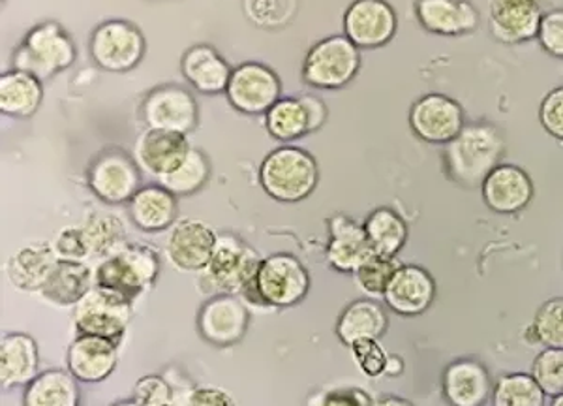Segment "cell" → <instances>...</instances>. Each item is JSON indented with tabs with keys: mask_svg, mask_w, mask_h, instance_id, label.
Here are the masks:
<instances>
[{
	"mask_svg": "<svg viewBox=\"0 0 563 406\" xmlns=\"http://www.w3.org/2000/svg\"><path fill=\"white\" fill-rule=\"evenodd\" d=\"M504 153L506 140L498 127L490 123L466 124L461 134L445 145V174L462 187H481L501 164Z\"/></svg>",
	"mask_w": 563,
	"mask_h": 406,
	"instance_id": "6da1fadb",
	"label": "cell"
},
{
	"mask_svg": "<svg viewBox=\"0 0 563 406\" xmlns=\"http://www.w3.org/2000/svg\"><path fill=\"white\" fill-rule=\"evenodd\" d=\"M260 183L271 198L295 204L314 193L320 183V168L314 156L305 149L284 145L265 156Z\"/></svg>",
	"mask_w": 563,
	"mask_h": 406,
	"instance_id": "7a4b0ae2",
	"label": "cell"
},
{
	"mask_svg": "<svg viewBox=\"0 0 563 406\" xmlns=\"http://www.w3.org/2000/svg\"><path fill=\"white\" fill-rule=\"evenodd\" d=\"M77 50L70 33L57 21L33 26L13 52V68L49 79L76 63Z\"/></svg>",
	"mask_w": 563,
	"mask_h": 406,
	"instance_id": "3957f363",
	"label": "cell"
},
{
	"mask_svg": "<svg viewBox=\"0 0 563 406\" xmlns=\"http://www.w3.org/2000/svg\"><path fill=\"white\" fill-rule=\"evenodd\" d=\"M262 260L254 249L233 233L218 235L212 259L201 271L203 290L214 296H238L254 283Z\"/></svg>",
	"mask_w": 563,
	"mask_h": 406,
	"instance_id": "277c9868",
	"label": "cell"
},
{
	"mask_svg": "<svg viewBox=\"0 0 563 406\" xmlns=\"http://www.w3.org/2000/svg\"><path fill=\"white\" fill-rule=\"evenodd\" d=\"M310 288L308 271L301 260L288 252H278L262 260L254 283L243 292L254 304L291 307L301 304Z\"/></svg>",
	"mask_w": 563,
	"mask_h": 406,
	"instance_id": "5b68a950",
	"label": "cell"
},
{
	"mask_svg": "<svg viewBox=\"0 0 563 406\" xmlns=\"http://www.w3.org/2000/svg\"><path fill=\"white\" fill-rule=\"evenodd\" d=\"M161 271L158 254L151 246L129 243L102 260L95 270V283L103 290L115 292L132 301L153 286Z\"/></svg>",
	"mask_w": 563,
	"mask_h": 406,
	"instance_id": "8992f818",
	"label": "cell"
},
{
	"mask_svg": "<svg viewBox=\"0 0 563 406\" xmlns=\"http://www.w3.org/2000/svg\"><path fill=\"white\" fill-rule=\"evenodd\" d=\"M361 52L346 34H334L316 42L302 63V79L308 87L321 90L342 89L352 84L361 70Z\"/></svg>",
	"mask_w": 563,
	"mask_h": 406,
	"instance_id": "52a82bcc",
	"label": "cell"
},
{
	"mask_svg": "<svg viewBox=\"0 0 563 406\" xmlns=\"http://www.w3.org/2000/svg\"><path fill=\"white\" fill-rule=\"evenodd\" d=\"M145 36L132 21H103L90 34V57L102 70L111 74L134 70L145 57Z\"/></svg>",
	"mask_w": 563,
	"mask_h": 406,
	"instance_id": "ba28073f",
	"label": "cell"
},
{
	"mask_svg": "<svg viewBox=\"0 0 563 406\" xmlns=\"http://www.w3.org/2000/svg\"><path fill=\"white\" fill-rule=\"evenodd\" d=\"M140 113L147 129L177 134L188 135L199 123L198 100L183 85H158L148 90Z\"/></svg>",
	"mask_w": 563,
	"mask_h": 406,
	"instance_id": "9c48e42d",
	"label": "cell"
},
{
	"mask_svg": "<svg viewBox=\"0 0 563 406\" xmlns=\"http://www.w3.org/2000/svg\"><path fill=\"white\" fill-rule=\"evenodd\" d=\"M89 187L106 204H124L140 193L141 168L121 149H106L90 164Z\"/></svg>",
	"mask_w": 563,
	"mask_h": 406,
	"instance_id": "30bf717a",
	"label": "cell"
},
{
	"mask_svg": "<svg viewBox=\"0 0 563 406\" xmlns=\"http://www.w3.org/2000/svg\"><path fill=\"white\" fill-rule=\"evenodd\" d=\"M132 307L126 297L95 286L74 307V322L84 336L103 337L117 341L129 328Z\"/></svg>",
	"mask_w": 563,
	"mask_h": 406,
	"instance_id": "8fae6325",
	"label": "cell"
},
{
	"mask_svg": "<svg viewBox=\"0 0 563 406\" xmlns=\"http://www.w3.org/2000/svg\"><path fill=\"white\" fill-rule=\"evenodd\" d=\"M225 95L241 113L265 116L280 100V78L262 63H244L233 68Z\"/></svg>",
	"mask_w": 563,
	"mask_h": 406,
	"instance_id": "7c38bea8",
	"label": "cell"
},
{
	"mask_svg": "<svg viewBox=\"0 0 563 406\" xmlns=\"http://www.w3.org/2000/svg\"><path fill=\"white\" fill-rule=\"evenodd\" d=\"M410 127L422 142L448 145L466 127V117L455 98L430 92L411 106Z\"/></svg>",
	"mask_w": 563,
	"mask_h": 406,
	"instance_id": "4fadbf2b",
	"label": "cell"
},
{
	"mask_svg": "<svg viewBox=\"0 0 563 406\" xmlns=\"http://www.w3.org/2000/svg\"><path fill=\"white\" fill-rule=\"evenodd\" d=\"M398 31V15L387 0H353L344 13V34L358 50L389 44Z\"/></svg>",
	"mask_w": 563,
	"mask_h": 406,
	"instance_id": "5bb4252c",
	"label": "cell"
},
{
	"mask_svg": "<svg viewBox=\"0 0 563 406\" xmlns=\"http://www.w3.org/2000/svg\"><path fill=\"white\" fill-rule=\"evenodd\" d=\"M218 235L203 220L183 219L175 222L167 238V259L179 271L201 273L211 262Z\"/></svg>",
	"mask_w": 563,
	"mask_h": 406,
	"instance_id": "9a60e30c",
	"label": "cell"
},
{
	"mask_svg": "<svg viewBox=\"0 0 563 406\" xmlns=\"http://www.w3.org/2000/svg\"><path fill=\"white\" fill-rule=\"evenodd\" d=\"M541 20V0H488V26L501 44H525L538 39Z\"/></svg>",
	"mask_w": 563,
	"mask_h": 406,
	"instance_id": "2e32d148",
	"label": "cell"
},
{
	"mask_svg": "<svg viewBox=\"0 0 563 406\" xmlns=\"http://www.w3.org/2000/svg\"><path fill=\"white\" fill-rule=\"evenodd\" d=\"M185 134L147 129L135 140L134 158L141 172L158 180L172 174L190 153Z\"/></svg>",
	"mask_w": 563,
	"mask_h": 406,
	"instance_id": "e0dca14e",
	"label": "cell"
},
{
	"mask_svg": "<svg viewBox=\"0 0 563 406\" xmlns=\"http://www.w3.org/2000/svg\"><path fill=\"white\" fill-rule=\"evenodd\" d=\"M419 25L438 36H466L479 29L481 13L470 0H416Z\"/></svg>",
	"mask_w": 563,
	"mask_h": 406,
	"instance_id": "ac0fdd59",
	"label": "cell"
},
{
	"mask_svg": "<svg viewBox=\"0 0 563 406\" xmlns=\"http://www.w3.org/2000/svg\"><path fill=\"white\" fill-rule=\"evenodd\" d=\"M481 190L488 209L499 215L520 213L533 198L530 175L515 164H499L481 185Z\"/></svg>",
	"mask_w": 563,
	"mask_h": 406,
	"instance_id": "d6986e66",
	"label": "cell"
},
{
	"mask_svg": "<svg viewBox=\"0 0 563 406\" xmlns=\"http://www.w3.org/2000/svg\"><path fill=\"white\" fill-rule=\"evenodd\" d=\"M198 326L207 341L228 347L241 341L246 333L249 310L239 297L214 296L199 310Z\"/></svg>",
	"mask_w": 563,
	"mask_h": 406,
	"instance_id": "ffe728a7",
	"label": "cell"
},
{
	"mask_svg": "<svg viewBox=\"0 0 563 406\" xmlns=\"http://www.w3.org/2000/svg\"><path fill=\"white\" fill-rule=\"evenodd\" d=\"M371 256L374 251L366 238L365 226L346 215H336L329 220L327 262L331 267L340 273H355Z\"/></svg>",
	"mask_w": 563,
	"mask_h": 406,
	"instance_id": "44dd1931",
	"label": "cell"
},
{
	"mask_svg": "<svg viewBox=\"0 0 563 406\" xmlns=\"http://www.w3.org/2000/svg\"><path fill=\"white\" fill-rule=\"evenodd\" d=\"M435 296L432 275L419 265H400L390 281L384 299L397 315L417 316L429 309Z\"/></svg>",
	"mask_w": 563,
	"mask_h": 406,
	"instance_id": "7402d4cb",
	"label": "cell"
},
{
	"mask_svg": "<svg viewBox=\"0 0 563 406\" xmlns=\"http://www.w3.org/2000/svg\"><path fill=\"white\" fill-rule=\"evenodd\" d=\"M180 72L198 92L220 95L228 90L233 68L212 45L196 44L180 58Z\"/></svg>",
	"mask_w": 563,
	"mask_h": 406,
	"instance_id": "603a6c76",
	"label": "cell"
},
{
	"mask_svg": "<svg viewBox=\"0 0 563 406\" xmlns=\"http://www.w3.org/2000/svg\"><path fill=\"white\" fill-rule=\"evenodd\" d=\"M115 365L117 347L111 339L81 333L68 350V369L77 381H103Z\"/></svg>",
	"mask_w": 563,
	"mask_h": 406,
	"instance_id": "cb8c5ba5",
	"label": "cell"
},
{
	"mask_svg": "<svg viewBox=\"0 0 563 406\" xmlns=\"http://www.w3.org/2000/svg\"><path fill=\"white\" fill-rule=\"evenodd\" d=\"M443 394L453 406H483L490 394L487 369L472 360L455 361L443 374Z\"/></svg>",
	"mask_w": 563,
	"mask_h": 406,
	"instance_id": "d4e9b609",
	"label": "cell"
},
{
	"mask_svg": "<svg viewBox=\"0 0 563 406\" xmlns=\"http://www.w3.org/2000/svg\"><path fill=\"white\" fill-rule=\"evenodd\" d=\"M58 259L52 243H29L13 254L8 262V277L20 290L34 292L44 288Z\"/></svg>",
	"mask_w": 563,
	"mask_h": 406,
	"instance_id": "484cf974",
	"label": "cell"
},
{
	"mask_svg": "<svg viewBox=\"0 0 563 406\" xmlns=\"http://www.w3.org/2000/svg\"><path fill=\"white\" fill-rule=\"evenodd\" d=\"M129 213L143 232H162L175 224L177 196L162 185H148L129 201Z\"/></svg>",
	"mask_w": 563,
	"mask_h": 406,
	"instance_id": "4316f807",
	"label": "cell"
},
{
	"mask_svg": "<svg viewBox=\"0 0 563 406\" xmlns=\"http://www.w3.org/2000/svg\"><path fill=\"white\" fill-rule=\"evenodd\" d=\"M44 100L42 79L29 72H4L0 76V111L2 116L13 119H29L38 111Z\"/></svg>",
	"mask_w": 563,
	"mask_h": 406,
	"instance_id": "83f0119b",
	"label": "cell"
},
{
	"mask_svg": "<svg viewBox=\"0 0 563 406\" xmlns=\"http://www.w3.org/2000/svg\"><path fill=\"white\" fill-rule=\"evenodd\" d=\"M95 286H97L95 271L90 270L85 262L58 260L52 275L45 281L44 288L40 292L52 304L60 307L66 305L76 307Z\"/></svg>",
	"mask_w": 563,
	"mask_h": 406,
	"instance_id": "f1b7e54d",
	"label": "cell"
},
{
	"mask_svg": "<svg viewBox=\"0 0 563 406\" xmlns=\"http://www.w3.org/2000/svg\"><path fill=\"white\" fill-rule=\"evenodd\" d=\"M38 369L36 342L25 333H12L0 342V373L4 386L31 382Z\"/></svg>",
	"mask_w": 563,
	"mask_h": 406,
	"instance_id": "f546056e",
	"label": "cell"
},
{
	"mask_svg": "<svg viewBox=\"0 0 563 406\" xmlns=\"http://www.w3.org/2000/svg\"><path fill=\"white\" fill-rule=\"evenodd\" d=\"M387 328V316L378 304L371 299H361L347 305L336 323V336L340 341L352 347L353 342L363 339H379Z\"/></svg>",
	"mask_w": 563,
	"mask_h": 406,
	"instance_id": "4dcf8cb0",
	"label": "cell"
},
{
	"mask_svg": "<svg viewBox=\"0 0 563 406\" xmlns=\"http://www.w3.org/2000/svg\"><path fill=\"white\" fill-rule=\"evenodd\" d=\"M363 226L372 251L379 256L397 259L398 252L402 251L408 241V224L389 207H378L376 211H372Z\"/></svg>",
	"mask_w": 563,
	"mask_h": 406,
	"instance_id": "1f68e13d",
	"label": "cell"
},
{
	"mask_svg": "<svg viewBox=\"0 0 563 406\" xmlns=\"http://www.w3.org/2000/svg\"><path fill=\"white\" fill-rule=\"evenodd\" d=\"M87 245H89L90 259H109L117 252L129 245L126 243V228L117 215L90 213L81 224Z\"/></svg>",
	"mask_w": 563,
	"mask_h": 406,
	"instance_id": "d6a6232c",
	"label": "cell"
},
{
	"mask_svg": "<svg viewBox=\"0 0 563 406\" xmlns=\"http://www.w3.org/2000/svg\"><path fill=\"white\" fill-rule=\"evenodd\" d=\"M265 129L280 142H294L310 134V121L301 98H280L265 113Z\"/></svg>",
	"mask_w": 563,
	"mask_h": 406,
	"instance_id": "836d02e7",
	"label": "cell"
},
{
	"mask_svg": "<svg viewBox=\"0 0 563 406\" xmlns=\"http://www.w3.org/2000/svg\"><path fill=\"white\" fill-rule=\"evenodd\" d=\"M26 406H76L77 387L70 374L47 371L31 382L26 389Z\"/></svg>",
	"mask_w": 563,
	"mask_h": 406,
	"instance_id": "e575fe53",
	"label": "cell"
},
{
	"mask_svg": "<svg viewBox=\"0 0 563 406\" xmlns=\"http://www.w3.org/2000/svg\"><path fill=\"white\" fill-rule=\"evenodd\" d=\"M209 175H211L209 158L203 151L192 147L185 161L180 162L172 174L158 179V185L167 188L175 196H190L198 193L199 188H203L209 180Z\"/></svg>",
	"mask_w": 563,
	"mask_h": 406,
	"instance_id": "d590c367",
	"label": "cell"
},
{
	"mask_svg": "<svg viewBox=\"0 0 563 406\" xmlns=\"http://www.w3.org/2000/svg\"><path fill=\"white\" fill-rule=\"evenodd\" d=\"M544 392L530 374H507L494 387V406H543Z\"/></svg>",
	"mask_w": 563,
	"mask_h": 406,
	"instance_id": "8d00e7d4",
	"label": "cell"
},
{
	"mask_svg": "<svg viewBox=\"0 0 563 406\" xmlns=\"http://www.w3.org/2000/svg\"><path fill=\"white\" fill-rule=\"evenodd\" d=\"M533 342L544 349H563V297H554L541 305L530 326Z\"/></svg>",
	"mask_w": 563,
	"mask_h": 406,
	"instance_id": "74e56055",
	"label": "cell"
},
{
	"mask_svg": "<svg viewBox=\"0 0 563 406\" xmlns=\"http://www.w3.org/2000/svg\"><path fill=\"white\" fill-rule=\"evenodd\" d=\"M398 267H400V264H398L397 259L374 254L353 273V277H355L358 290L365 292L366 296L384 297L385 290L395 277Z\"/></svg>",
	"mask_w": 563,
	"mask_h": 406,
	"instance_id": "f35d334b",
	"label": "cell"
},
{
	"mask_svg": "<svg viewBox=\"0 0 563 406\" xmlns=\"http://www.w3.org/2000/svg\"><path fill=\"white\" fill-rule=\"evenodd\" d=\"M295 0H244V12L254 25L280 29L294 18Z\"/></svg>",
	"mask_w": 563,
	"mask_h": 406,
	"instance_id": "ab89813d",
	"label": "cell"
},
{
	"mask_svg": "<svg viewBox=\"0 0 563 406\" xmlns=\"http://www.w3.org/2000/svg\"><path fill=\"white\" fill-rule=\"evenodd\" d=\"M531 376L544 395H563V349H544L533 361Z\"/></svg>",
	"mask_w": 563,
	"mask_h": 406,
	"instance_id": "60d3db41",
	"label": "cell"
},
{
	"mask_svg": "<svg viewBox=\"0 0 563 406\" xmlns=\"http://www.w3.org/2000/svg\"><path fill=\"white\" fill-rule=\"evenodd\" d=\"M52 245L58 260L85 262L87 264V260L90 259L89 245H87V239H85L81 226L63 228L53 239Z\"/></svg>",
	"mask_w": 563,
	"mask_h": 406,
	"instance_id": "b9f144b4",
	"label": "cell"
},
{
	"mask_svg": "<svg viewBox=\"0 0 563 406\" xmlns=\"http://www.w3.org/2000/svg\"><path fill=\"white\" fill-rule=\"evenodd\" d=\"M350 349H352L355 361L363 373L368 376H379L385 373L389 358L382 349L378 339H363V341L353 342Z\"/></svg>",
	"mask_w": 563,
	"mask_h": 406,
	"instance_id": "7bdbcfd3",
	"label": "cell"
},
{
	"mask_svg": "<svg viewBox=\"0 0 563 406\" xmlns=\"http://www.w3.org/2000/svg\"><path fill=\"white\" fill-rule=\"evenodd\" d=\"M538 40L551 57L563 58V8L543 13Z\"/></svg>",
	"mask_w": 563,
	"mask_h": 406,
	"instance_id": "ee69618b",
	"label": "cell"
},
{
	"mask_svg": "<svg viewBox=\"0 0 563 406\" xmlns=\"http://www.w3.org/2000/svg\"><path fill=\"white\" fill-rule=\"evenodd\" d=\"M539 121L544 132L563 142V87L547 92L539 106Z\"/></svg>",
	"mask_w": 563,
	"mask_h": 406,
	"instance_id": "f6af8a7d",
	"label": "cell"
},
{
	"mask_svg": "<svg viewBox=\"0 0 563 406\" xmlns=\"http://www.w3.org/2000/svg\"><path fill=\"white\" fill-rule=\"evenodd\" d=\"M172 389L161 376H147L135 386V403L140 406H169Z\"/></svg>",
	"mask_w": 563,
	"mask_h": 406,
	"instance_id": "bcb514c9",
	"label": "cell"
},
{
	"mask_svg": "<svg viewBox=\"0 0 563 406\" xmlns=\"http://www.w3.org/2000/svg\"><path fill=\"white\" fill-rule=\"evenodd\" d=\"M321 406H372L368 395L358 389H336L327 395Z\"/></svg>",
	"mask_w": 563,
	"mask_h": 406,
	"instance_id": "7dc6e473",
	"label": "cell"
},
{
	"mask_svg": "<svg viewBox=\"0 0 563 406\" xmlns=\"http://www.w3.org/2000/svg\"><path fill=\"white\" fill-rule=\"evenodd\" d=\"M188 406H233V400L222 389L206 387V389L194 392L192 397L188 400Z\"/></svg>",
	"mask_w": 563,
	"mask_h": 406,
	"instance_id": "c3c4849f",
	"label": "cell"
},
{
	"mask_svg": "<svg viewBox=\"0 0 563 406\" xmlns=\"http://www.w3.org/2000/svg\"><path fill=\"white\" fill-rule=\"evenodd\" d=\"M305 108H307L308 121H310V132H316L323 127L327 121V108L323 100L312 95H305L301 97Z\"/></svg>",
	"mask_w": 563,
	"mask_h": 406,
	"instance_id": "681fc988",
	"label": "cell"
},
{
	"mask_svg": "<svg viewBox=\"0 0 563 406\" xmlns=\"http://www.w3.org/2000/svg\"><path fill=\"white\" fill-rule=\"evenodd\" d=\"M372 406H413L408 400L398 399V397H387V399H382L376 403V405Z\"/></svg>",
	"mask_w": 563,
	"mask_h": 406,
	"instance_id": "f907efd6",
	"label": "cell"
},
{
	"mask_svg": "<svg viewBox=\"0 0 563 406\" xmlns=\"http://www.w3.org/2000/svg\"><path fill=\"white\" fill-rule=\"evenodd\" d=\"M552 406H563V395H558V397H554V403H552Z\"/></svg>",
	"mask_w": 563,
	"mask_h": 406,
	"instance_id": "816d5d0a",
	"label": "cell"
},
{
	"mask_svg": "<svg viewBox=\"0 0 563 406\" xmlns=\"http://www.w3.org/2000/svg\"><path fill=\"white\" fill-rule=\"evenodd\" d=\"M117 406H140V405H137V403H121V405H117Z\"/></svg>",
	"mask_w": 563,
	"mask_h": 406,
	"instance_id": "f5cc1de1",
	"label": "cell"
}]
</instances>
